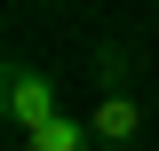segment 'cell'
Here are the masks:
<instances>
[{
    "instance_id": "1",
    "label": "cell",
    "mask_w": 159,
    "mask_h": 151,
    "mask_svg": "<svg viewBox=\"0 0 159 151\" xmlns=\"http://www.w3.org/2000/svg\"><path fill=\"white\" fill-rule=\"evenodd\" d=\"M0 112H8L16 135H32V127H48V119L64 112V95H56V80L40 72L32 56H8L0 64Z\"/></svg>"
},
{
    "instance_id": "2",
    "label": "cell",
    "mask_w": 159,
    "mask_h": 151,
    "mask_svg": "<svg viewBox=\"0 0 159 151\" xmlns=\"http://www.w3.org/2000/svg\"><path fill=\"white\" fill-rule=\"evenodd\" d=\"M88 127H96V143L127 151V143L143 135V112H135V95H127V88H103V95H96V112H88Z\"/></svg>"
},
{
    "instance_id": "3",
    "label": "cell",
    "mask_w": 159,
    "mask_h": 151,
    "mask_svg": "<svg viewBox=\"0 0 159 151\" xmlns=\"http://www.w3.org/2000/svg\"><path fill=\"white\" fill-rule=\"evenodd\" d=\"M24 151H103V143H96V127H88V119L56 112L48 127H32V135H24Z\"/></svg>"
},
{
    "instance_id": "4",
    "label": "cell",
    "mask_w": 159,
    "mask_h": 151,
    "mask_svg": "<svg viewBox=\"0 0 159 151\" xmlns=\"http://www.w3.org/2000/svg\"><path fill=\"white\" fill-rule=\"evenodd\" d=\"M127 80H135V48L127 40H103L96 48V88H127Z\"/></svg>"
},
{
    "instance_id": "5",
    "label": "cell",
    "mask_w": 159,
    "mask_h": 151,
    "mask_svg": "<svg viewBox=\"0 0 159 151\" xmlns=\"http://www.w3.org/2000/svg\"><path fill=\"white\" fill-rule=\"evenodd\" d=\"M8 151H24V135H16V143H8Z\"/></svg>"
}]
</instances>
